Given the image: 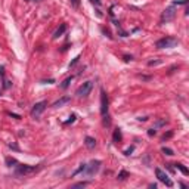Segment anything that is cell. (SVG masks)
<instances>
[{"label": "cell", "mask_w": 189, "mask_h": 189, "mask_svg": "<svg viewBox=\"0 0 189 189\" xmlns=\"http://www.w3.org/2000/svg\"><path fill=\"white\" fill-rule=\"evenodd\" d=\"M40 170V166H27V164H18L16 166L15 173L18 176H28V174H33Z\"/></svg>", "instance_id": "6da1fadb"}, {"label": "cell", "mask_w": 189, "mask_h": 189, "mask_svg": "<svg viewBox=\"0 0 189 189\" xmlns=\"http://www.w3.org/2000/svg\"><path fill=\"white\" fill-rule=\"evenodd\" d=\"M177 44L179 40L176 37H164V38H160L155 43V47H158V49H170V47H176Z\"/></svg>", "instance_id": "7a4b0ae2"}, {"label": "cell", "mask_w": 189, "mask_h": 189, "mask_svg": "<svg viewBox=\"0 0 189 189\" xmlns=\"http://www.w3.org/2000/svg\"><path fill=\"white\" fill-rule=\"evenodd\" d=\"M174 18H176V8L174 6L166 8L161 13V24H167V22L173 21Z\"/></svg>", "instance_id": "3957f363"}, {"label": "cell", "mask_w": 189, "mask_h": 189, "mask_svg": "<svg viewBox=\"0 0 189 189\" xmlns=\"http://www.w3.org/2000/svg\"><path fill=\"white\" fill-rule=\"evenodd\" d=\"M92 89H93V83H92V81H84L79 89H77L75 94H77L79 98H86L87 94H90Z\"/></svg>", "instance_id": "277c9868"}, {"label": "cell", "mask_w": 189, "mask_h": 189, "mask_svg": "<svg viewBox=\"0 0 189 189\" xmlns=\"http://www.w3.org/2000/svg\"><path fill=\"white\" fill-rule=\"evenodd\" d=\"M108 94L105 93V90L102 89L100 90V115L102 117H106L108 115Z\"/></svg>", "instance_id": "5b68a950"}, {"label": "cell", "mask_w": 189, "mask_h": 189, "mask_svg": "<svg viewBox=\"0 0 189 189\" xmlns=\"http://www.w3.org/2000/svg\"><path fill=\"white\" fill-rule=\"evenodd\" d=\"M155 174H157L158 180H160L161 183H164L167 188H173V180H170V177H168L167 174L164 173L161 168H155Z\"/></svg>", "instance_id": "8992f818"}, {"label": "cell", "mask_w": 189, "mask_h": 189, "mask_svg": "<svg viewBox=\"0 0 189 189\" xmlns=\"http://www.w3.org/2000/svg\"><path fill=\"white\" fill-rule=\"evenodd\" d=\"M46 106H47V102H46V100L37 102L36 105L33 106V110H31V117H33V118H38V117L42 115L43 111L46 110Z\"/></svg>", "instance_id": "52a82bcc"}, {"label": "cell", "mask_w": 189, "mask_h": 189, "mask_svg": "<svg viewBox=\"0 0 189 189\" xmlns=\"http://www.w3.org/2000/svg\"><path fill=\"white\" fill-rule=\"evenodd\" d=\"M100 164H102V163H100L99 160H94V161H92L89 166H86V168H84L86 174H87V176H93V174H96L98 171H99Z\"/></svg>", "instance_id": "ba28073f"}, {"label": "cell", "mask_w": 189, "mask_h": 189, "mask_svg": "<svg viewBox=\"0 0 189 189\" xmlns=\"http://www.w3.org/2000/svg\"><path fill=\"white\" fill-rule=\"evenodd\" d=\"M69 102H71V98H69V96H64V98H61L59 100H56L52 106L53 108H61V106L67 105V104H69Z\"/></svg>", "instance_id": "9c48e42d"}, {"label": "cell", "mask_w": 189, "mask_h": 189, "mask_svg": "<svg viewBox=\"0 0 189 189\" xmlns=\"http://www.w3.org/2000/svg\"><path fill=\"white\" fill-rule=\"evenodd\" d=\"M67 28H68V27H67V24H61V27H59L58 30L55 31V34H53V38H59V37L62 36L64 33L67 31Z\"/></svg>", "instance_id": "30bf717a"}, {"label": "cell", "mask_w": 189, "mask_h": 189, "mask_svg": "<svg viewBox=\"0 0 189 189\" xmlns=\"http://www.w3.org/2000/svg\"><path fill=\"white\" fill-rule=\"evenodd\" d=\"M84 143H86V146L89 148V149H93V148L96 146V140H94L93 137H90V136H86Z\"/></svg>", "instance_id": "8fae6325"}, {"label": "cell", "mask_w": 189, "mask_h": 189, "mask_svg": "<svg viewBox=\"0 0 189 189\" xmlns=\"http://www.w3.org/2000/svg\"><path fill=\"white\" fill-rule=\"evenodd\" d=\"M73 79H74V77H73V75H71V77H68V79H65V80H64V83L61 84V89H64V90L67 89V87H68V86H69V83L73 81Z\"/></svg>", "instance_id": "7c38bea8"}, {"label": "cell", "mask_w": 189, "mask_h": 189, "mask_svg": "<svg viewBox=\"0 0 189 189\" xmlns=\"http://www.w3.org/2000/svg\"><path fill=\"white\" fill-rule=\"evenodd\" d=\"M176 167H177L179 170H180V171H182V173L185 174V176H188V174H189V170H188L186 167H185L183 164H176Z\"/></svg>", "instance_id": "4fadbf2b"}, {"label": "cell", "mask_w": 189, "mask_h": 189, "mask_svg": "<svg viewBox=\"0 0 189 189\" xmlns=\"http://www.w3.org/2000/svg\"><path fill=\"white\" fill-rule=\"evenodd\" d=\"M114 142H121V131H120V129H117V130L114 131Z\"/></svg>", "instance_id": "5bb4252c"}, {"label": "cell", "mask_w": 189, "mask_h": 189, "mask_svg": "<svg viewBox=\"0 0 189 189\" xmlns=\"http://www.w3.org/2000/svg\"><path fill=\"white\" fill-rule=\"evenodd\" d=\"M129 177V173H127V171H124V170H123V171H120V173H118V180H126V179Z\"/></svg>", "instance_id": "9a60e30c"}, {"label": "cell", "mask_w": 189, "mask_h": 189, "mask_svg": "<svg viewBox=\"0 0 189 189\" xmlns=\"http://www.w3.org/2000/svg\"><path fill=\"white\" fill-rule=\"evenodd\" d=\"M87 183H89V182H79V183L73 185V188H84V186H86Z\"/></svg>", "instance_id": "2e32d148"}, {"label": "cell", "mask_w": 189, "mask_h": 189, "mask_svg": "<svg viewBox=\"0 0 189 189\" xmlns=\"http://www.w3.org/2000/svg\"><path fill=\"white\" fill-rule=\"evenodd\" d=\"M163 152L166 154V155H173V151H171L170 148H166V146L163 148Z\"/></svg>", "instance_id": "e0dca14e"}, {"label": "cell", "mask_w": 189, "mask_h": 189, "mask_svg": "<svg viewBox=\"0 0 189 189\" xmlns=\"http://www.w3.org/2000/svg\"><path fill=\"white\" fill-rule=\"evenodd\" d=\"M6 163L9 164V167H11V164H18V161L13 160V158H6Z\"/></svg>", "instance_id": "ac0fdd59"}, {"label": "cell", "mask_w": 189, "mask_h": 189, "mask_svg": "<svg viewBox=\"0 0 189 189\" xmlns=\"http://www.w3.org/2000/svg\"><path fill=\"white\" fill-rule=\"evenodd\" d=\"M171 136H173V131H168L167 135H164L163 136V140H166V139H168V137H171Z\"/></svg>", "instance_id": "d6986e66"}, {"label": "cell", "mask_w": 189, "mask_h": 189, "mask_svg": "<svg viewBox=\"0 0 189 189\" xmlns=\"http://www.w3.org/2000/svg\"><path fill=\"white\" fill-rule=\"evenodd\" d=\"M79 61H80V56H77V58H75V59H74V61H73V62H71V64H69V68H71V67H74V65H75V64H77V62H79Z\"/></svg>", "instance_id": "ffe728a7"}, {"label": "cell", "mask_w": 189, "mask_h": 189, "mask_svg": "<svg viewBox=\"0 0 189 189\" xmlns=\"http://www.w3.org/2000/svg\"><path fill=\"white\" fill-rule=\"evenodd\" d=\"M155 133H157L155 129H149V130H148V135H149V136H155Z\"/></svg>", "instance_id": "44dd1931"}, {"label": "cell", "mask_w": 189, "mask_h": 189, "mask_svg": "<svg viewBox=\"0 0 189 189\" xmlns=\"http://www.w3.org/2000/svg\"><path fill=\"white\" fill-rule=\"evenodd\" d=\"M188 0H179V2H174V5H186Z\"/></svg>", "instance_id": "7402d4cb"}, {"label": "cell", "mask_w": 189, "mask_h": 189, "mask_svg": "<svg viewBox=\"0 0 189 189\" xmlns=\"http://www.w3.org/2000/svg\"><path fill=\"white\" fill-rule=\"evenodd\" d=\"M74 121H75V115H71V117H69V120L67 121L65 124H69V123H74Z\"/></svg>", "instance_id": "603a6c76"}, {"label": "cell", "mask_w": 189, "mask_h": 189, "mask_svg": "<svg viewBox=\"0 0 189 189\" xmlns=\"http://www.w3.org/2000/svg\"><path fill=\"white\" fill-rule=\"evenodd\" d=\"M133 149H135V146H131V148H129V149H127V151H126V152H124V154H126V155H130V154H131V152H133Z\"/></svg>", "instance_id": "cb8c5ba5"}, {"label": "cell", "mask_w": 189, "mask_h": 189, "mask_svg": "<svg viewBox=\"0 0 189 189\" xmlns=\"http://www.w3.org/2000/svg\"><path fill=\"white\" fill-rule=\"evenodd\" d=\"M164 124H166V121H164V120H161V121H158L157 124H155V127H160V126H164Z\"/></svg>", "instance_id": "d4e9b609"}, {"label": "cell", "mask_w": 189, "mask_h": 189, "mask_svg": "<svg viewBox=\"0 0 189 189\" xmlns=\"http://www.w3.org/2000/svg\"><path fill=\"white\" fill-rule=\"evenodd\" d=\"M71 3H73L74 8H79V0H71Z\"/></svg>", "instance_id": "484cf974"}, {"label": "cell", "mask_w": 189, "mask_h": 189, "mask_svg": "<svg viewBox=\"0 0 189 189\" xmlns=\"http://www.w3.org/2000/svg\"><path fill=\"white\" fill-rule=\"evenodd\" d=\"M90 2H92L93 5H96V6H99V5H100V2H99V0H90Z\"/></svg>", "instance_id": "4316f807"}, {"label": "cell", "mask_w": 189, "mask_h": 189, "mask_svg": "<svg viewBox=\"0 0 189 189\" xmlns=\"http://www.w3.org/2000/svg\"><path fill=\"white\" fill-rule=\"evenodd\" d=\"M2 80H5V77H2V75H0V89H2V86H3V83H2Z\"/></svg>", "instance_id": "83f0119b"}, {"label": "cell", "mask_w": 189, "mask_h": 189, "mask_svg": "<svg viewBox=\"0 0 189 189\" xmlns=\"http://www.w3.org/2000/svg\"><path fill=\"white\" fill-rule=\"evenodd\" d=\"M124 61H127V62H129V61H131V56H124Z\"/></svg>", "instance_id": "f1b7e54d"}, {"label": "cell", "mask_w": 189, "mask_h": 189, "mask_svg": "<svg viewBox=\"0 0 189 189\" xmlns=\"http://www.w3.org/2000/svg\"><path fill=\"white\" fill-rule=\"evenodd\" d=\"M34 2H38V0H34Z\"/></svg>", "instance_id": "f546056e"}]
</instances>
